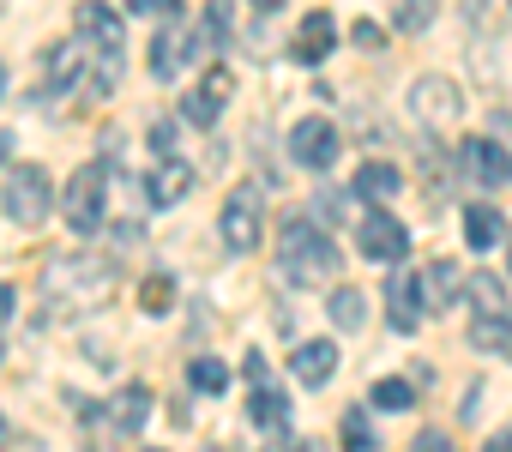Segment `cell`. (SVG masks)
<instances>
[{
	"label": "cell",
	"mask_w": 512,
	"mask_h": 452,
	"mask_svg": "<svg viewBox=\"0 0 512 452\" xmlns=\"http://www.w3.org/2000/svg\"><path fill=\"white\" fill-rule=\"evenodd\" d=\"M43 296H49L55 314H91L115 296V266L97 260V254H61V260H49Z\"/></svg>",
	"instance_id": "1"
},
{
	"label": "cell",
	"mask_w": 512,
	"mask_h": 452,
	"mask_svg": "<svg viewBox=\"0 0 512 452\" xmlns=\"http://www.w3.org/2000/svg\"><path fill=\"white\" fill-rule=\"evenodd\" d=\"M278 266H284V278L296 284V290H314V284H326V278H338V248H332V236L326 230H314L308 217H290L284 230H278Z\"/></svg>",
	"instance_id": "2"
},
{
	"label": "cell",
	"mask_w": 512,
	"mask_h": 452,
	"mask_svg": "<svg viewBox=\"0 0 512 452\" xmlns=\"http://www.w3.org/2000/svg\"><path fill=\"white\" fill-rule=\"evenodd\" d=\"M0 205H7V217L19 223V230H43V217L55 211V181H49V169L19 163L7 181H0Z\"/></svg>",
	"instance_id": "3"
},
{
	"label": "cell",
	"mask_w": 512,
	"mask_h": 452,
	"mask_svg": "<svg viewBox=\"0 0 512 452\" xmlns=\"http://www.w3.org/2000/svg\"><path fill=\"white\" fill-rule=\"evenodd\" d=\"M217 230L229 254H253L266 242V193L260 187H229L223 211H217Z\"/></svg>",
	"instance_id": "4"
},
{
	"label": "cell",
	"mask_w": 512,
	"mask_h": 452,
	"mask_svg": "<svg viewBox=\"0 0 512 452\" xmlns=\"http://www.w3.org/2000/svg\"><path fill=\"white\" fill-rule=\"evenodd\" d=\"M103 199H109V169H103V163H85V169L67 181V193H61V217H67V230H73L79 242H91V236L103 230Z\"/></svg>",
	"instance_id": "5"
},
{
	"label": "cell",
	"mask_w": 512,
	"mask_h": 452,
	"mask_svg": "<svg viewBox=\"0 0 512 452\" xmlns=\"http://www.w3.org/2000/svg\"><path fill=\"white\" fill-rule=\"evenodd\" d=\"M410 115L422 121V133H452V127H458V115H464V97H458V85H452V79L422 73V79L410 85Z\"/></svg>",
	"instance_id": "6"
},
{
	"label": "cell",
	"mask_w": 512,
	"mask_h": 452,
	"mask_svg": "<svg viewBox=\"0 0 512 452\" xmlns=\"http://www.w3.org/2000/svg\"><path fill=\"white\" fill-rule=\"evenodd\" d=\"M356 248H362L368 260H380V266H398V260L410 254V230H404L392 211H380V205H374V211L356 223Z\"/></svg>",
	"instance_id": "7"
},
{
	"label": "cell",
	"mask_w": 512,
	"mask_h": 452,
	"mask_svg": "<svg viewBox=\"0 0 512 452\" xmlns=\"http://www.w3.org/2000/svg\"><path fill=\"white\" fill-rule=\"evenodd\" d=\"M290 157H296L302 169L326 175V169L338 163V127H332V121H320V115L296 121V133H290Z\"/></svg>",
	"instance_id": "8"
},
{
	"label": "cell",
	"mask_w": 512,
	"mask_h": 452,
	"mask_svg": "<svg viewBox=\"0 0 512 452\" xmlns=\"http://www.w3.org/2000/svg\"><path fill=\"white\" fill-rule=\"evenodd\" d=\"M464 181H482V187H512V151H500L494 139H470L464 157H458Z\"/></svg>",
	"instance_id": "9"
},
{
	"label": "cell",
	"mask_w": 512,
	"mask_h": 452,
	"mask_svg": "<svg viewBox=\"0 0 512 452\" xmlns=\"http://www.w3.org/2000/svg\"><path fill=\"white\" fill-rule=\"evenodd\" d=\"M85 37H67V43H55L49 55H43V73H49V91L61 97V91H79L85 79H91V67H85Z\"/></svg>",
	"instance_id": "10"
},
{
	"label": "cell",
	"mask_w": 512,
	"mask_h": 452,
	"mask_svg": "<svg viewBox=\"0 0 512 452\" xmlns=\"http://www.w3.org/2000/svg\"><path fill=\"white\" fill-rule=\"evenodd\" d=\"M223 103H229V73H223V67H211V73L181 97V115H187V127H217Z\"/></svg>",
	"instance_id": "11"
},
{
	"label": "cell",
	"mask_w": 512,
	"mask_h": 452,
	"mask_svg": "<svg viewBox=\"0 0 512 452\" xmlns=\"http://www.w3.org/2000/svg\"><path fill=\"white\" fill-rule=\"evenodd\" d=\"M73 25H79V37L97 49V55H109V49H121V13L115 7H103V0H79L73 7Z\"/></svg>",
	"instance_id": "12"
},
{
	"label": "cell",
	"mask_w": 512,
	"mask_h": 452,
	"mask_svg": "<svg viewBox=\"0 0 512 452\" xmlns=\"http://www.w3.org/2000/svg\"><path fill=\"white\" fill-rule=\"evenodd\" d=\"M332 43H338V19H332L326 7H314V13L296 25V43H290V55H296L302 67H320V61L332 55Z\"/></svg>",
	"instance_id": "13"
},
{
	"label": "cell",
	"mask_w": 512,
	"mask_h": 452,
	"mask_svg": "<svg viewBox=\"0 0 512 452\" xmlns=\"http://www.w3.org/2000/svg\"><path fill=\"white\" fill-rule=\"evenodd\" d=\"M422 314H428V302H422L416 272L386 278V320H392V332H416V326H422Z\"/></svg>",
	"instance_id": "14"
},
{
	"label": "cell",
	"mask_w": 512,
	"mask_h": 452,
	"mask_svg": "<svg viewBox=\"0 0 512 452\" xmlns=\"http://www.w3.org/2000/svg\"><path fill=\"white\" fill-rule=\"evenodd\" d=\"M187 61H199V43H193L181 25H169L163 37H151V73H157V79H181Z\"/></svg>",
	"instance_id": "15"
},
{
	"label": "cell",
	"mask_w": 512,
	"mask_h": 452,
	"mask_svg": "<svg viewBox=\"0 0 512 452\" xmlns=\"http://www.w3.org/2000/svg\"><path fill=\"white\" fill-rule=\"evenodd\" d=\"M416 284H422V302H428V314H446V308L464 296V284H470V278H464L452 260H434L428 272H416Z\"/></svg>",
	"instance_id": "16"
},
{
	"label": "cell",
	"mask_w": 512,
	"mask_h": 452,
	"mask_svg": "<svg viewBox=\"0 0 512 452\" xmlns=\"http://www.w3.org/2000/svg\"><path fill=\"white\" fill-rule=\"evenodd\" d=\"M290 374H296L302 386H326V380L338 374V344H326V338H314V344H296V356H290Z\"/></svg>",
	"instance_id": "17"
},
{
	"label": "cell",
	"mask_w": 512,
	"mask_h": 452,
	"mask_svg": "<svg viewBox=\"0 0 512 452\" xmlns=\"http://www.w3.org/2000/svg\"><path fill=\"white\" fill-rule=\"evenodd\" d=\"M350 187H356V199L386 205V199H398V193H404V175H398L392 163H374V157H368V163L356 169V181H350Z\"/></svg>",
	"instance_id": "18"
},
{
	"label": "cell",
	"mask_w": 512,
	"mask_h": 452,
	"mask_svg": "<svg viewBox=\"0 0 512 452\" xmlns=\"http://www.w3.org/2000/svg\"><path fill=\"white\" fill-rule=\"evenodd\" d=\"M103 410H109L115 434H139V428H145V416H151V386H121Z\"/></svg>",
	"instance_id": "19"
},
{
	"label": "cell",
	"mask_w": 512,
	"mask_h": 452,
	"mask_svg": "<svg viewBox=\"0 0 512 452\" xmlns=\"http://www.w3.org/2000/svg\"><path fill=\"white\" fill-rule=\"evenodd\" d=\"M187 187H193V169H187V163H175V157H169V163H157V169L145 175V199H151V205H175Z\"/></svg>",
	"instance_id": "20"
},
{
	"label": "cell",
	"mask_w": 512,
	"mask_h": 452,
	"mask_svg": "<svg viewBox=\"0 0 512 452\" xmlns=\"http://www.w3.org/2000/svg\"><path fill=\"white\" fill-rule=\"evenodd\" d=\"M500 230H506V217H500L488 199H476V205L464 211V242H470L476 254H482V248H494V242H500Z\"/></svg>",
	"instance_id": "21"
},
{
	"label": "cell",
	"mask_w": 512,
	"mask_h": 452,
	"mask_svg": "<svg viewBox=\"0 0 512 452\" xmlns=\"http://www.w3.org/2000/svg\"><path fill=\"white\" fill-rule=\"evenodd\" d=\"M247 416H253V428H278V434H284V422H290V392H278V386H253Z\"/></svg>",
	"instance_id": "22"
},
{
	"label": "cell",
	"mask_w": 512,
	"mask_h": 452,
	"mask_svg": "<svg viewBox=\"0 0 512 452\" xmlns=\"http://www.w3.org/2000/svg\"><path fill=\"white\" fill-rule=\"evenodd\" d=\"M326 314H332V326H338V332H362V320H368V302H362V290L338 284V290L326 296Z\"/></svg>",
	"instance_id": "23"
},
{
	"label": "cell",
	"mask_w": 512,
	"mask_h": 452,
	"mask_svg": "<svg viewBox=\"0 0 512 452\" xmlns=\"http://www.w3.org/2000/svg\"><path fill=\"white\" fill-rule=\"evenodd\" d=\"M229 31H235V13H229V0H211L205 7V25H199V55H211V49H229Z\"/></svg>",
	"instance_id": "24"
},
{
	"label": "cell",
	"mask_w": 512,
	"mask_h": 452,
	"mask_svg": "<svg viewBox=\"0 0 512 452\" xmlns=\"http://www.w3.org/2000/svg\"><path fill=\"white\" fill-rule=\"evenodd\" d=\"M470 302H476V320H494V314H506V284L494 278V272H470Z\"/></svg>",
	"instance_id": "25"
},
{
	"label": "cell",
	"mask_w": 512,
	"mask_h": 452,
	"mask_svg": "<svg viewBox=\"0 0 512 452\" xmlns=\"http://www.w3.org/2000/svg\"><path fill=\"white\" fill-rule=\"evenodd\" d=\"M434 13H440V0H392V25H398L404 37L428 31V25H434Z\"/></svg>",
	"instance_id": "26"
},
{
	"label": "cell",
	"mask_w": 512,
	"mask_h": 452,
	"mask_svg": "<svg viewBox=\"0 0 512 452\" xmlns=\"http://www.w3.org/2000/svg\"><path fill=\"white\" fill-rule=\"evenodd\" d=\"M187 386H193V392H229V368H223L217 356H193Z\"/></svg>",
	"instance_id": "27"
},
{
	"label": "cell",
	"mask_w": 512,
	"mask_h": 452,
	"mask_svg": "<svg viewBox=\"0 0 512 452\" xmlns=\"http://www.w3.org/2000/svg\"><path fill=\"white\" fill-rule=\"evenodd\" d=\"M416 404V380H380L374 386V410H410Z\"/></svg>",
	"instance_id": "28"
},
{
	"label": "cell",
	"mask_w": 512,
	"mask_h": 452,
	"mask_svg": "<svg viewBox=\"0 0 512 452\" xmlns=\"http://www.w3.org/2000/svg\"><path fill=\"white\" fill-rule=\"evenodd\" d=\"M344 446H350V452H374V428H368V416H362V410H350V416H344Z\"/></svg>",
	"instance_id": "29"
},
{
	"label": "cell",
	"mask_w": 512,
	"mask_h": 452,
	"mask_svg": "<svg viewBox=\"0 0 512 452\" xmlns=\"http://www.w3.org/2000/svg\"><path fill=\"white\" fill-rule=\"evenodd\" d=\"M350 43H356V49H368V55H374V49H386V31H380V25H374V19H362V25H356V31H350Z\"/></svg>",
	"instance_id": "30"
},
{
	"label": "cell",
	"mask_w": 512,
	"mask_h": 452,
	"mask_svg": "<svg viewBox=\"0 0 512 452\" xmlns=\"http://www.w3.org/2000/svg\"><path fill=\"white\" fill-rule=\"evenodd\" d=\"M151 151H157L163 163L175 157V121H151Z\"/></svg>",
	"instance_id": "31"
},
{
	"label": "cell",
	"mask_w": 512,
	"mask_h": 452,
	"mask_svg": "<svg viewBox=\"0 0 512 452\" xmlns=\"http://www.w3.org/2000/svg\"><path fill=\"white\" fill-rule=\"evenodd\" d=\"M127 7H133L139 19H175V7H181V0H127Z\"/></svg>",
	"instance_id": "32"
},
{
	"label": "cell",
	"mask_w": 512,
	"mask_h": 452,
	"mask_svg": "<svg viewBox=\"0 0 512 452\" xmlns=\"http://www.w3.org/2000/svg\"><path fill=\"white\" fill-rule=\"evenodd\" d=\"M314 211H320L326 223H338V217H344V193H332V187H320V193H314Z\"/></svg>",
	"instance_id": "33"
},
{
	"label": "cell",
	"mask_w": 512,
	"mask_h": 452,
	"mask_svg": "<svg viewBox=\"0 0 512 452\" xmlns=\"http://www.w3.org/2000/svg\"><path fill=\"white\" fill-rule=\"evenodd\" d=\"M169 296H175V290H169V278L157 272V278L145 284V308H169Z\"/></svg>",
	"instance_id": "34"
},
{
	"label": "cell",
	"mask_w": 512,
	"mask_h": 452,
	"mask_svg": "<svg viewBox=\"0 0 512 452\" xmlns=\"http://www.w3.org/2000/svg\"><path fill=\"white\" fill-rule=\"evenodd\" d=\"M410 452H452V440H446V434H440V428H422V434H416V446H410Z\"/></svg>",
	"instance_id": "35"
},
{
	"label": "cell",
	"mask_w": 512,
	"mask_h": 452,
	"mask_svg": "<svg viewBox=\"0 0 512 452\" xmlns=\"http://www.w3.org/2000/svg\"><path fill=\"white\" fill-rule=\"evenodd\" d=\"M247 380H253V386H272V380H266V356H260V350H247Z\"/></svg>",
	"instance_id": "36"
},
{
	"label": "cell",
	"mask_w": 512,
	"mask_h": 452,
	"mask_svg": "<svg viewBox=\"0 0 512 452\" xmlns=\"http://www.w3.org/2000/svg\"><path fill=\"white\" fill-rule=\"evenodd\" d=\"M13 308H19V296H13L7 284H0V326H7V320H13Z\"/></svg>",
	"instance_id": "37"
},
{
	"label": "cell",
	"mask_w": 512,
	"mask_h": 452,
	"mask_svg": "<svg viewBox=\"0 0 512 452\" xmlns=\"http://www.w3.org/2000/svg\"><path fill=\"white\" fill-rule=\"evenodd\" d=\"M290 452H326V440H314V434H302V440H290Z\"/></svg>",
	"instance_id": "38"
},
{
	"label": "cell",
	"mask_w": 512,
	"mask_h": 452,
	"mask_svg": "<svg viewBox=\"0 0 512 452\" xmlns=\"http://www.w3.org/2000/svg\"><path fill=\"white\" fill-rule=\"evenodd\" d=\"M482 452H512V434H488V446Z\"/></svg>",
	"instance_id": "39"
},
{
	"label": "cell",
	"mask_w": 512,
	"mask_h": 452,
	"mask_svg": "<svg viewBox=\"0 0 512 452\" xmlns=\"http://www.w3.org/2000/svg\"><path fill=\"white\" fill-rule=\"evenodd\" d=\"M13 157V127H0V163Z\"/></svg>",
	"instance_id": "40"
},
{
	"label": "cell",
	"mask_w": 512,
	"mask_h": 452,
	"mask_svg": "<svg viewBox=\"0 0 512 452\" xmlns=\"http://www.w3.org/2000/svg\"><path fill=\"white\" fill-rule=\"evenodd\" d=\"M7 446H13V422H7V416H0V452H7Z\"/></svg>",
	"instance_id": "41"
},
{
	"label": "cell",
	"mask_w": 512,
	"mask_h": 452,
	"mask_svg": "<svg viewBox=\"0 0 512 452\" xmlns=\"http://www.w3.org/2000/svg\"><path fill=\"white\" fill-rule=\"evenodd\" d=\"M253 7H260V13H278V7H284V0H253Z\"/></svg>",
	"instance_id": "42"
},
{
	"label": "cell",
	"mask_w": 512,
	"mask_h": 452,
	"mask_svg": "<svg viewBox=\"0 0 512 452\" xmlns=\"http://www.w3.org/2000/svg\"><path fill=\"white\" fill-rule=\"evenodd\" d=\"M0 97H7V61H0Z\"/></svg>",
	"instance_id": "43"
},
{
	"label": "cell",
	"mask_w": 512,
	"mask_h": 452,
	"mask_svg": "<svg viewBox=\"0 0 512 452\" xmlns=\"http://www.w3.org/2000/svg\"><path fill=\"white\" fill-rule=\"evenodd\" d=\"M205 452H223V446H205Z\"/></svg>",
	"instance_id": "44"
},
{
	"label": "cell",
	"mask_w": 512,
	"mask_h": 452,
	"mask_svg": "<svg viewBox=\"0 0 512 452\" xmlns=\"http://www.w3.org/2000/svg\"><path fill=\"white\" fill-rule=\"evenodd\" d=\"M506 356H512V338H506Z\"/></svg>",
	"instance_id": "45"
},
{
	"label": "cell",
	"mask_w": 512,
	"mask_h": 452,
	"mask_svg": "<svg viewBox=\"0 0 512 452\" xmlns=\"http://www.w3.org/2000/svg\"><path fill=\"white\" fill-rule=\"evenodd\" d=\"M145 452H163V446H145Z\"/></svg>",
	"instance_id": "46"
},
{
	"label": "cell",
	"mask_w": 512,
	"mask_h": 452,
	"mask_svg": "<svg viewBox=\"0 0 512 452\" xmlns=\"http://www.w3.org/2000/svg\"><path fill=\"white\" fill-rule=\"evenodd\" d=\"M506 254H512V242H506Z\"/></svg>",
	"instance_id": "47"
},
{
	"label": "cell",
	"mask_w": 512,
	"mask_h": 452,
	"mask_svg": "<svg viewBox=\"0 0 512 452\" xmlns=\"http://www.w3.org/2000/svg\"><path fill=\"white\" fill-rule=\"evenodd\" d=\"M0 7H7V0H0Z\"/></svg>",
	"instance_id": "48"
}]
</instances>
